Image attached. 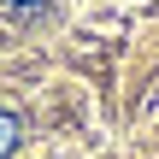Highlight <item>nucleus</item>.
<instances>
[{"instance_id":"nucleus-1","label":"nucleus","mask_w":159,"mask_h":159,"mask_svg":"<svg viewBox=\"0 0 159 159\" xmlns=\"http://www.w3.org/2000/svg\"><path fill=\"white\" fill-rule=\"evenodd\" d=\"M18 142H24V118H18L12 106H0V159L18 153Z\"/></svg>"}]
</instances>
